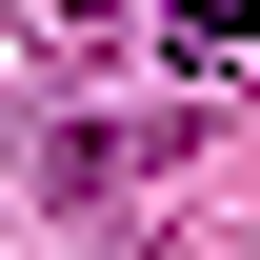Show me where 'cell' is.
Instances as JSON below:
<instances>
[{"mask_svg":"<svg viewBox=\"0 0 260 260\" xmlns=\"http://www.w3.org/2000/svg\"><path fill=\"white\" fill-rule=\"evenodd\" d=\"M160 40H180V60H200V80H240V60H260V0H180V20H160Z\"/></svg>","mask_w":260,"mask_h":260,"instance_id":"1","label":"cell"}]
</instances>
